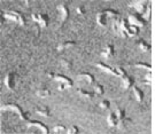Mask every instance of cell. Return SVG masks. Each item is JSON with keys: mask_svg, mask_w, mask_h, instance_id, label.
I'll return each mask as SVG.
<instances>
[{"mask_svg": "<svg viewBox=\"0 0 155 134\" xmlns=\"http://www.w3.org/2000/svg\"><path fill=\"white\" fill-rule=\"evenodd\" d=\"M95 65L99 68L100 70L105 71L106 73H109V75H113V76L120 77V78H123L124 76H127V73L125 72V70H124L123 68H121V67L113 68V67H109V65H106V64L101 63V62H98Z\"/></svg>", "mask_w": 155, "mask_h": 134, "instance_id": "cell-1", "label": "cell"}, {"mask_svg": "<svg viewBox=\"0 0 155 134\" xmlns=\"http://www.w3.org/2000/svg\"><path fill=\"white\" fill-rule=\"evenodd\" d=\"M4 17H5L6 20H8V21H13V22L17 23L21 27H23L25 24V18L18 11H7V13H4Z\"/></svg>", "mask_w": 155, "mask_h": 134, "instance_id": "cell-2", "label": "cell"}, {"mask_svg": "<svg viewBox=\"0 0 155 134\" xmlns=\"http://www.w3.org/2000/svg\"><path fill=\"white\" fill-rule=\"evenodd\" d=\"M1 110L2 111H5V110H12V111H15L18 115V117L21 118L22 120H29V115L27 112H24L22 110V108L21 107L16 106V104H6V106H2L1 107Z\"/></svg>", "mask_w": 155, "mask_h": 134, "instance_id": "cell-3", "label": "cell"}, {"mask_svg": "<svg viewBox=\"0 0 155 134\" xmlns=\"http://www.w3.org/2000/svg\"><path fill=\"white\" fill-rule=\"evenodd\" d=\"M48 77H51L52 79H54L56 81H59L60 84H63L67 88H70L72 86V80L69 77L67 76H63V75H60V73H48Z\"/></svg>", "mask_w": 155, "mask_h": 134, "instance_id": "cell-4", "label": "cell"}, {"mask_svg": "<svg viewBox=\"0 0 155 134\" xmlns=\"http://www.w3.org/2000/svg\"><path fill=\"white\" fill-rule=\"evenodd\" d=\"M148 6H150V4L147 1H145V0H139V1H132V2H130V7H132L133 9L136 11V13L140 14V15L146 13Z\"/></svg>", "mask_w": 155, "mask_h": 134, "instance_id": "cell-5", "label": "cell"}, {"mask_svg": "<svg viewBox=\"0 0 155 134\" xmlns=\"http://www.w3.org/2000/svg\"><path fill=\"white\" fill-rule=\"evenodd\" d=\"M4 83H5V86L7 87L8 91L14 92L15 87H16V73L8 72L6 75L5 79H4Z\"/></svg>", "mask_w": 155, "mask_h": 134, "instance_id": "cell-6", "label": "cell"}, {"mask_svg": "<svg viewBox=\"0 0 155 134\" xmlns=\"http://www.w3.org/2000/svg\"><path fill=\"white\" fill-rule=\"evenodd\" d=\"M31 18L36 23H38L41 28H47L48 23H50V17L47 14H43V13H38V14H32Z\"/></svg>", "mask_w": 155, "mask_h": 134, "instance_id": "cell-7", "label": "cell"}, {"mask_svg": "<svg viewBox=\"0 0 155 134\" xmlns=\"http://www.w3.org/2000/svg\"><path fill=\"white\" fill-rule=\"evenodd\" d=\"M127 21L129 23L131 24V25H134V27H144L145 24H146V20L141 17L140 14H137V13H134V14H131L129 18H127Z\"/></svg>", "mask_w": 155, "mask_h": 134, "instance_id": "cell-8", "label": "cell"}, {"mask_svg": "<svg viewBox=\"0 0 155 134\" xmlns=\"http://www.w3.org/2000/svg\"><path fill=\"white\" fill-rule=\"evenodd\" d=\"M114 54H115V48H114L113 45H106L102 48V50L100 52V55L105 57V59H110L114 56Z\"/></svg>", "mask_w": 155, "mask_h": 134, "instance_id": "cell-9", "label": "cell"}, {"mask_svg": "<svg viewBox=\"0 0 155 134\" xmlns=\"http://www.w3.org/2000/svg\"><path fill=\"white\" fill-rule=\"evenodd\" d=\"M58 11L60 13V18L62 22H66L69 17V8L67 5H59L58 6Z\"/></svg>", "mask_w": 155, "mask_h": 134, "instance_id": "cell-10", "label": "cell"}, {"mask_svg": "<svg viewBox=\"0 0 155 134\" xmlns=\"http://www.w3.org/2000/svg\"><path fill=\"white\" fill-rule=\"evenodd\" d=\"M28 127H37L41 131V133H50V131L47 129V126L44 125L43 123H40V122H28Z\"/></svg>", "mask_w": 155, "mask_h": 134, "instance_id": "cell-11", "label": "cell"}, {"mask_svg": "<svg viewBox=\"0 0 155 134\" xmlns=\"http://www.w3.org/2000/svg\"><path fill=\"white\" fill-rule=\"evenodd\" d=\"M78 78L81 79V80L86 81L87 84H95V78H94V76L92 73L83 72V73H81V75H78Z\"/></svg>", "mask_w": 155, "mask_h": 134, "instance_id": "cell-12", "label": "cell"}, {"mask_svg": "<svg viewBox=\"0 0 155 134\" xmlns=\"http://www.w3.org/2000/svg\"><path fill=\"white\" fill-rule=\"evenodd\" d=\"M122 79V85H123V88L124 89H129L131 88L132 86H134V79L132 77H130V76H124Z\"/></svg>", "mask_w": 155, "mask_h": 134, "instance_id": "cell-13", "label": "cell"}, {"mask_svg": "<svg viewBox=\"0 0 155 134\" xmlns=\"http://www.w3.org/2000/svg\"><path fill=\"white\" fill-rule=\"evenodd\" d=\"M107 123H108L109 127H117V125H118V118L115 115V112L109 113V116L107 117Z\"/></svg>", "mask_w": 155, "mask_h": 134, "instance_id": "cell-14", "label": "cell"}, {"mask_svg": "<svg viewBox=\"0 0 155 134\" xmlns=\"http://www.w3.org/2000/svg\"><path fill=\"white\" fill-rule=\"evenodd\" d=\"M36 113H38L39 116L45 118L51 117V111L47 107H38V108H36Z\"/></svg>", "mask_w": 155, "mask_h": 134, "instance_id": "cell-15", "label": "cell"}, {"mask_svg": "<svg viewBox=\"0 0 155 134\" xmlns=\"http://www.w3.org/2000/svg\"><path fill=\"white\" fill-rule=\"evenodd\" d=\"M107 22H108V17L104 14V11L98 13V15H97V23L99 24L100 27H106Z\"/></svg>", "mask_w": 155, "mask_h": 134, "instance_id": "cell-16", "label": "cell"}, {"mask_svg": "<svg viewBox=\"0 0 155 134\" xmlns=\"http://www.w3.org/2000/svg\"><path fill=\"white\" fill-rule=\"evenodd\" d=\"M133 94H134V99L137 100V102L144 101V92L139 88L138 86H133Z\"/></svg>", "mask_w": 155, "mask_h": 134, "instance_id": "cell-17", "label": "cell"}, {"mask_svg": "<svg viewBox=\"0 0 155 134\" xmlns=\"http://www.w3.org/2000/svg\"><path fill=\"white\" fill-rule=\"evenodd\" d=\"M76 45L75 41H72V40H67L64 43H61V44L58 45V47H56V49L59 50V52H62V50L67 49V48H69V47H74Z\"/></svg>", "mask_w": 155, "mask_h": 134, "instance_id": "cell-18", "label": "cell"}, {"mask_svg": "<svg viewBox=\"0 0 155 134\" xmlns=\"http://www.w3.org/2000/svg\"><path fill=\"white\" fill-rule=\"evenodd\" d=\"M78 94L81 96H83L85 99H93L94 96V92H90V91H86L84 88H78Z\"/></svg>", "mask_w": 155, "mask_h": 134, "instance_id": "cell-19", "label": "cell"}, {"mask_svg": "<svg viewBox=\"0 0 155 134\" xmlns=\"http://www.w3.org/2000/svg\"><path fill=\"white\" fill-rule=\"evenodd\" d=\"M139 34V28L138 27H134V25H129V28L127 30V37H134Z\"/></svg>", "mask_w": 155, "mask_h": 134, "instance_id": "cell-20", "label": "cell"}, {"mask_svg": "<svg viewBox=\"0 0 155 134\" xmlns=\"http://www.w3.org/2000/svg\"><path fill=\"white\" fill-rule=\"evenodd\" d=\"M138 47L140 48V49L143 50V52H150V48H152V46H150L148 43H146L145 40H139L138 41Z\"/></svg>", "mask_w": 155, "mask_h": 134, "instance_id": "cell-21", "label": "cell"}, {"mask_svg": "<svg viewBox=\"0 0 155 134\" xmlns=\"http://www.w3.org/2000/svg\"><path fill=\"white\" fill-rule=\"evenodd\" d=\"M36 95L39 96V97H47V96L51 95V92H50V89H47V88H40L36 92Z\"/></svg>", "mask_w": 155, "mask_h": 134, "instance_id": "cell-22", "label": "cell"}, {"mask_svg": "<svg viewBox=\"0 0 155 134\" xmlns=\"http://www.w3.org/2000/svg\"><path fill=\"white\" fill-rule=\"evenodd\" d=\"M93 92H94V94H97V95H102L105 93V88H104V86L101 84H94Z\"/></svg>", "mask_w": 155, "mask_h": 134, "instance_id": "cell-23", "label": "cell"}, {"mask_svg": "<svg viewBox=\"0 0 155 134\" xmlns=\"http://www.w3.org/2000/svg\"><path fill=\"white\" fill-rule=\"evenodd\" d=\"M134 67L138 68V69H144V70H147V71H150V69H152V65H150V64H146V63H143V62L136 63Z\"/></svg>", "mask_w": 155, "mask_h": 134, "instance_id": "cell-24", "label": "cell"}, {"mask_svg": "<svg viewBox=\"0 0 155 134\" xmlns=\"http://www.w3.org/2000/svg\"><path fill=\"white\" fill-rule=\"evenodd\" d=\"M99 107L104 110H107L110 108V101L109 100H101L99 103Z\"/></svg>", "mask_w": 155, "mask_h": 134, "instance_id": "cell-25", "label": "cell"}, {"mask_svg": "<svg viewBox=\"0 0 155 134\" xmlns=\"http://www.w3.org/2000/svg\"><path fill=\"white\" fill-rule=\"evenodd\" d=\"M115 115L117 116L118 118V122L123 119V118H125V111H124V109H120V108H117L116 110H115Z\"/></svg>", "mask_w": 155, "mask_h": 134, "instance_id": "cell-26", "label": "cell"}, {"mask_svg": "<svg viewBox=\"0 0 155 134\" xmlns=\"http://www.w3.org/2000/svg\"><path fill=\"white\" fill-rule=\"evenodd\" d=\"M66 133H68V134H77V133H79V127H78V126H76V125H72V126H70L69 129H67Z\"/></svg>", "mask_w": 155, "mask_h": 134, "instance_id": "cell-27", "label": "cell"}, {"mask_svg": "<svg viewBox=\"0 0 155 134\" xmlns=\"http://www.w3.org/2000/svg\"><path fill=\"white\" fill-rule=\"evenodd\" d=\"M53 132L54 133H63V132H67V129L62 125H58L53 129Z\"/></svg>", "mask_w": 155, "mask_h": 134, "instance_id": "cell-28", "label": "cell"}, {"mask_svg": "<svg viewBox=\"0 0 155 134\" xmlns=\"http://www.w3.org/2000/svg\"><path fill=\"white\" fill-rule=\"evenodd\" d=\"M61 64L63 65V68H66V69H70V68L72 67V62L69 61V60H66V59L61 60Z\"/></svg>", "mask_w": 155, "mask_h": 134, "instance_id": "cell-29", "label": "cell"}, {"mask_svg": "<svg viewBox=\"0 0 155 134\" xmlns=\"http://www.w3.org/2000/svg\"><path fill=\"white\" fill-rule=\"evenodd\" d=\"M144 79H145V83H146V84L150 85V81H152V72L148 71V72L144 76Z\"/></svg>", "mask_w": 155, "mask_h": 134, "instance_id": "cell-30", "label": "cell"}, {"mask_svg": "<svg viewBox=\"0 0 155 134\" xmlns=\"http://www.w3.org/2000/svg\"><path fill=\"white\" fill-rule=\"evenodd\" d=\"M76 13H77L78 15H85V7L84 6H78L76 7Z\"/></svg>", "mask_w": 155, "mask_h": 134, "instance_id": "cell-31", "label": "cell"}]
</instances>
